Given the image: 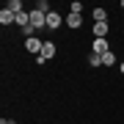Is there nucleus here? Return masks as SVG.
Returning <instances> with one entry per match:
<instances>
[{
  "instance_id": "nucleus-1",
  "label": "nucleus",
  "mask_w": 124,
  "mask_h": 124,
  "mask_svg": "<svg viewBox=\"0 0 124 124\" xmlns=\"http://www.w3.org/2000/svg\"><path fill=\"white\" fill-rule=\"evenodd\" d=\"M31 28L33 31H39V28H47V14L44 11H31Z\"/></svg>"
},
{
  "instance_id": "nucleus-2",
  "label": "nucleus",
  "mask_w": 124,
  "mask_h": 124,
  "mask_svg": "<svg viewBox=\"0 0 124 124\" xmlns=\"http://www.w3.org/2000/svg\"><path fill=\"white\" fill-rule=\"evenodd\" d=\"M41 47H44V41H39L36 36H28V39H25V50H28V53H39L41 55Z\"/></svg>"
},
{
  "instance_id": "nucleus-3",
  "label": "nucleus",
  "mask_w": 124,
  "mask_h": 124,
  "mask_svg": "<svg viewBox=\"0 0 124 124\" xmlns=\"http://www.w3.org/2000/svg\"><path fill=\"white\" fill-rule=\"evenodd\" d=\"M91 53H97V55H105V53H110V44H108V39H94V47H91Z\"/></svg>"
},
{
  "instance_id": "nucleus-4",
  "label": "nucleus",
  "mask_w": 124,
  "mask_h": 124,
  "mask_svg": "<svg viewBox=\"0 0 124 124\" xmlns=\"http://www.w3.org/2000/svg\"><path fill=\"white\" fill-rule=\"evenodd\" d=\"M61 22H63V17H61L58 11H50V14H47V28H50V31L61 28Z\"/></svg>"
},
{
  "instance_id": "nucleus-5",
  "label": "nucleus",
  "mask_w": 124,
  "mask_h": 124,
  "mask_svg": "<svg viewBox=\"0 0 124 124\" xmlns=\"http://www.w3.org/2000/svg\"><path fill=\"white\" fill-rule=\"evenodd\" d=\"M108 33H110L108 22H94V39H105Z\"/></svg>"
},
{
  "instance_id": "nucleus-6",
  "label": "nucleus",
  "mask_w": 124,
  "mask_h": 124,
  "mask_svg": "<svg viewBox=\"0 0 124 124\" xmlns=\"http://www.w3.org/2000/svg\"><path fill=\"white\" fill-rule=\"evenodd\" d=\"M66 25H69V31L72 28H80L83 25V14H66Z\"/></svg>"
},
{
  "instance_id": "nucleus-7",
  "label": "nucleus",
  "mask_w": 124,
  "mask_h": 124,
  "mask_svg": "<svg viewBox=\"0 0 124 124\" xmlns=\"http://www.w3.org/2000/svg\"><path fill=\"white\" fill-rule=\"evenodd\" d=\"M0 22H3L6 28H8L11 22H17V14H11L8 8H3V11H0Z\"/></svg>"
},
{
  "instance_id": "nucleus-8",
  "label": "nucleus",
  "mask_w": 124,
  "mask_h": 124,
  "mask_svg": "<svg viewBox=\"0 0 124 124\" xmlns=\"http://www.w3.org/2000/svg\"><path fill=\"white\" fill-rule=\"evenodd\" d=\"M41 58H44V61H47V58H55V44H53V41H44V47H41Z\"/></svg>"
},
{
  "instance_id": "nucleus-9",
  "label": "nucleus",
  "mask_w": 124,
  "mask_h": 124,
  "mask_svg": "<svg viewBox=\"0 0 124 124\" xmlns=\"http://www.w3.org/2000/svg\"><path fill=\"white\" fill-rule=\"evenodd\" d=\"M6 8H8L11 14H22V11H25V8H22V0H8Z\"/></svg>"
},
{
  "instance_id": "nucleus-10",
  "label": "nucleus",
  "mask_w": 124,
  "mask_h": 124,
  "mask_svg": "<svg viewBox=\"0 0 124 124\" xmlns=\"http://www.w3.org/2000/svg\"><path fill=\"white\" fill-rule=\"evenodd\" d=\"M94 22H108V11L105 8H94Z\"/></svg>"
},
{
  "instance_id": "nucleus-11",
  "label": "nucleus",
  "mask_w": 124,
  "mask_h": 124,
  "mask_svg": "<svg viewBox=\"0 0 124 124\" xmlns=\"http://www.w3.org/2000/svg\"><path fill=\"white\" fill-rule=\"evenodd\" d=\"M113 63H116V55L113 53H105V55H102V66H113Z\"/></svg>"
},
{
  "instance_id": "nucleus-12",
  "label": "nucleus",
  "mask_w": 124,
  "mask_h": 124,
  "mask_svg": "<svg viewBox=\"0 0 124 124\" xmlns=\"http://www.w3.org/2000/svg\"><path fill=\"white\" fill-rule=\"evenodd\" d=\"M36 11H44V14H50L53 8H50V3H47V0H39V3H36Z\"/></svg>"
},
{
  "instance_id": "nucleus-13",
  "label": "nucleus",
  "mask_w": 124,
  "mask_h": 124,
  "mask_svg": "<svg viewBox=\"0 0 124 124\" xmlns=\"http://www.w3.org/2000/svg\"><path fill=\"white\" fill-rule=\"evenodd\" d=\"M88 61H91V66H94V69H97V66H102V55H97V53H94Z\"/></svg>"
},
{
  "instance_id": "nucleus-14",
  "label": "nucleus",
  "mask_w": 124,
  "mask_h": 124,
  "mask_svg": "<svg viewBox=\"0 0 124 124\" xmlns=\"http://www.w3.org/2000/svg\"><path fill=\"white\" fill-rule=\"evenodd\" d=\"M80 11H83V3H77V0H75V3L69 6V14H80Z\"/></svg>"
},
{
  "instance_id": "nucleus-15",
  "label": "nucleus",
  "mask_w": 124,
  "mask_h": 124,
  "mask_svg": "<svg viewBox=\"0 0 124 124\" xmlns=\"http://www.w3.org/2000/svg\"><path fill=\"white\" fill-rule=\"evenodd\" d=\"M3 124H17V121H14V119H3Z\"/></svg>"
},
{
  "instance_id": "nucleus-16",
  "label": "nucleus",
  "mask_w": 124,
  "mask_h": 124,
  "mask_svg": "<svg viewBox=\"0 0 124 124\" xmlns=\"http://www.w3.org/2000/svg\"><path fill=\"white\" fill-rule=\"evenodd\" d=\"M119 69H121V75H124V61H121V66H119Z\"/></svg>"
},
{
  "instance_id": "nucleus-17",
  "label": "nucleus",
  "mask_w": 124,
  "mask_h": 124,
  "mask_svg": "<svg viewBox=\"0 0 124 124\" xmlns=\"http://www.w3.org/2000/svg\"><path fill=\"white\" fill-rule=\"evenodd\" d=\"M121 8H124V0H121Z\"/></svg>"
}]
</instances>
